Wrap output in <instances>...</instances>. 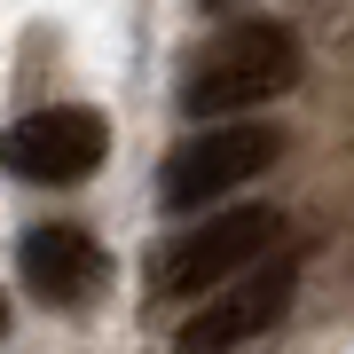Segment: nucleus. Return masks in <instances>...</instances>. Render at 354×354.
<instances>
[{
  "label": "nucleus",
  "mask_w": 354,
  "mask_h": 354,
  "mask_svg": "<svg viewBox=\"0 0 354 354\" xmlns=\"http://www.w3.org/2000/svg\"><path fill=\"white\" fill-rule=\"evenodd\" d=\"M102 150H111V127L102 111H79V102H55V111H32L0 134V165L16 181H39V189H64V181H87Z\"/></svg>",
  "instance_id": "obj_5"
},
{
  "label": "nucleus",
  "mask_w": 354,
  "mask_h": 354,
  "mask_svg": "<svg viewBox=\"0 0 354 354\" xmlns=\"http://www.w3.org/2000/svg\"><path fill=\"white\" fill-rule=\"evenodd\" d=\"M291 87H299V39H291V24L252 16V24H228L189 64L181 111L189 118H236V111H260V102H276Z\"/></svg>",
  "instance_id": "obj_1"
},
{
  "label": "nucleus",
  "mask_w": 354,
  "mask_h": 354,
  "mask_svg": "<svg viewBox=\"0 0 354 354\" xmlns=\"http://www.w3.org/2000/svg\"><path fill=\"white\" fill-rule=\"evenodd\" d=\"M276 236H283V221L268 213V205H228V213H205L197 228H181V236L158 244L150 283L165 291V299L213 291V283L236 276V268H252L260 252H276Z\"/></svg>",
  "instance_id": "obj_2"
},
{
  "label": "nucleus",
  "mask_w": 354,
  "mask_h": 354,
  "mask_svg": "<svg viewBox=\"0 0 354 354\" xmlns=\"http://www.w3.org/2000/svg\"><path fill=\"white\" fill-rule=\"evenodd\" d=\"M276 127H205L189 134L174 158H165V174H158V197L174 205V213H197L205 197H228V189H244V181H260L268 165H276Z\"/></svg>",
  "instance_id": "obj_4"
},
{
  "label": "nucleus",
  "mask_w": 354,
  "mask_h": 354,
  "mask_svg": "<svg viewBox=\"0 0 354 354\" xmlns=\"http://www.w3.org/2000/svg\"><path fill=\"white\" fill-rule=\"evenodd\" d=\"M213 8H228V0H213Z\"/></svg>",
  "instance_id": "obj_8"
},
{
  "label": "nucleus",
  "mask_w": 354,
  "mask_h": 354,
  "mask_svg": "<svg viewBox=\"0 0 354 354\" xmlns=\"http://www.w3.org/2000/svg\"><path fill=\"white\" fill-rule=\"evenodd\" d=\"M0 330H8V307H0Z\"/></svg>",
  "instance_id": "obj_7"
},
{
  "label": "nucleus",
  "mask_w": 354,
  "mask_h": 354,
  "mask_svg": "<svg viewBox=\"0 0 354 354\" xmlns=\"http://www.w3.org/2000/svg\"><path fill=\"white\" fill-rule=\"evenodd\" d=\"M24 283L39 291L48 307H87L102 291V244L71 221H48L24 236Z\"/></svg>",
  "instance_id": "obj_6"
},
{
  "label": "nucleus",
  "mask_w": 354,
  "mask_h": 354,
  "mask_svg": "<svg viewBox=\"0 0 354 354\" xmlns=\"http://www.w3.org/2000/svg\"><path fill=\"white\" fill-rule=\"evenodd\" d=\"M291 291H299V252L276 244V252H260L252 268H236L228 283H213V299L181 323V354H228V346L260 339V330H276Z\"/></svg>",
  "instance_id": "obj_3"
}]
</instances>
